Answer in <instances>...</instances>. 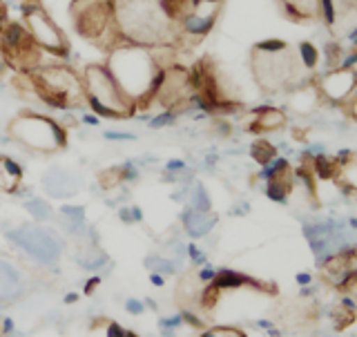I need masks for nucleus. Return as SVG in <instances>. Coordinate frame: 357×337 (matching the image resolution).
Instances as JSON below:
<instances>
[{
  "label": "nucleus",
  "instance_id": "18",
  "mask_svg": "<svg viewBox=\"0 0 357 337\" xmlns=\"http://www.w3.org/2000/svg\"><path fill=\"white\" fill-rule=\"evenodd\" d=\"M20 295V279L7 262L0 260V306H7Z\"/></svg>",
  "mask_w": 357,
  "mask_h": 337
},
{
  "label": "nucleus",
  "instance_id": "50",
  "mask_svg": "<svg viewBox=\"0 0 357 337\" xmlns=\"http://www.w3.org/2000/svg\"><path fill=\"white\" fill-rule=\"evenodd\" d=\"M349 112H351V117L357 121V94H355V98L349 103Z\"/></svg>",
  "mask_w": 357,
  "mask_h": 337
},
{
  "label": "nucleus",
  "instance_id": "9",
  "mask_svg": "<svg viewBox=\"0 0 357 337\" xmlns=\"http://www.w3.org/2000/svg\"><path fill=\"white\" fill-rule=\"evenodd\" d=\"M315 87L331 105H349L357 94V72L346 67H333L315 78Z\"/></svg>",
  "mask_w": 357,
  "mask_h": 337
},
{
  "label": "nucleus",
  "instance_id": "24",
  "mask_svg": "<svg viewBox=\"0 0 357 337\" xmlns=\"http://www.w3.org/2000/svg\"><path fill=\"white\" fill-rule=\"evenodd\" d=\"M288 159H284V156H275L273 161H268L266 165H261V172H259V179H264V181H271V179H275L279 172L288 170Z\"/></svg>",
  "mask_w": 357,
  "mask_h": 337
},
{
  "label": "nucleus",
  "instance_id": "52",
  "mask_svg": "<svg viewBox=\"0 0 357 337\" xmlns=\"http://www.w3.org/2000/svg\"><path fill=\"white\" fill-rule=\"evenodd\" d=\"M74 301H78V293H70V295H65V304H74Z\"/></svg>",
  "mask_w": 357,
  "mask_h": 337
},
{
  "label": "nucleus",
  "instance_id": "30",
  "mask_svg": "<svg viewBox=\"0 0 357 337\" xmlns=\"http://www.w3.org/2000/svg\"><path fill=\"white\" fill-rule=\"evenodd\" d=\"M176 121V110H163L159 114H154L150 119V128L152 130H161V128H167V126H174Z\"/></svg>",
  "mask_w": 357,
  "mask_h": 337
},
{
  "label": "nucleus",
  "instance_id": "8",
  "mask_svg": "<svg viewBox=\"0 0 357 337\" xmlns=\"http://www.w3.org/2000/svg\"><path fill=\"white\" fill-rule=\"evenodd\" d=\"M0 54H3L7 65L14 67L16 72L29 74L36 67H40V50L31 40L25 22H7V27L0 31Z\"/></svg>",
  "mask_w": 357,
  "mask_h": 337
},
{
  "label": "nucleus",
  "instance_id": "27",
  "mask_svg": "<svg viewBox=\"0 0 357 337\" xmlns=\"http://www.w3.org/2000/svg\"><path fill=\"white\" fill-rule=\"evenodd\" d=\"M317 16L324 20L326 27H335V22H337V9H335L333 0H317Z\"/></svg>",
  "mask_w": 357,
  "mask_h": 337
},
{
  "label": "nucleus",
  "instance_id": "6",
  "mask_svg": "<svg viewBox=\"0 0 357 337\" xmlns=\"http://www.w3.org/2000/svg\"><path fill=\"white\" fill-rule=\"evenodd\" d=\"M250 65H252L257 85H259L266 94L279 92V89H297L301 85H306L304 76H301L304 67H299L295 63V59L288 54V50L277 52V54L252 50Z\"/></svg>",
  "mask_w": 357,
  "mask_h": 337
},
{
  "label": "nucleus",
  "instance_id": "19",
  "mask_svg": "<svg viewBox=\"0 0 357 337\" xmlns=\"http://www.w3.org/2000/svg\"><path fill=\"white\" fill-rule=\"evenodd\" d=\"M22 184V167L11 156H0V190L16 193Z\"/></svg>",
  "mask_w": 357,
  "mask_h": 337
},
{
  "label": "nucleus",
  "instance_id": "53",
  "mask_svg": "<svg viewBox=\"0 0 357 337\" xmlns=\"http://www.w3.org/2000/svg\"><path fill=\"white\" fill-rule=\"evenodd\" d=\"M297 282H299V284H308V282H310V275H304V273L297 275Z\"/></svg>",
  "mask_w": 357,
  "mask_h": 337
},
{
  "label": "nucleus",
  "instance_id": "33",
  "mask_svg": "<svg viewBox=\"0 0 357 337\" xmlns=\"http://www.w3.org/2000/svg\"><path fill=\"white\" fill-rule=\"evenodd\" d=\"M98 181L103 188H114L121 184V172H119V165L114 167H107V170H103L98 174Z\"/></svg>",
  "mask_w": 357,
  "mask_h": 337
},
{
  "label": "nucleus",
  "instance_id": "48",
  "mask_svg": "<svg viewBox=\"0 0 357 337\" xmlns=\"http://www.w3.org/2000/svg\"><path fill=\"white\" fill-rule=\"evenodd\" d=\"M98 117L96 114H83V123H87V126H98Z\"/></svg>",
  "mask_w": 357,
  "mask_h": 337
},
{
  "label": "nucleus",
  "instance_id": "37",
  "mask_svg": "<svg viewBox=\"0 0 357 337\" xmlns=\"http://www.w3.org/2000/svg\"><path fill=\"white\" fill-rule=\"evenodd\" d=\"M126 310L130 313V315H141V313L145 310V304H143V301L141 299H128L126 301Z\"/></svg>",
  "mask_w": 357,
  "mask_h": 337
},
{
  "label": "nucleus",
  "instance_id": "26",
  "mask_svg": "<svg viewBox=\"0 0 357 337\" xmlns=\"http://www.w3.org/2000/svg\"><path fill=\"white\" fill-rule=\"evenodd\" d=\"M63 215L72 230H81L85 223V210L81 206H63Z\"/></svg>",
  "mask_w": 357,
  "mask_h": 337
},
{
  "label": "nucleus",
  "instance_id": "43",
  "mask_svg": "<svg viewBox=\"0 0 357 337\" xmlns=\"http://www.w3.org/2000/svg\"><path fill=\"white\" fill-rule=\"evenodd\" d=\"M188 255H190V260H192L195 264H204V255L199 253V248H197V246H192V244H190V246H188Z\"/></svg>",
  "mask_w": 357,
  "mask_h": 337
},
{
  "label": "nucleus",
  "instance_id": "13",
  "mask_svg": "<svg viewBox=\"0 0 357 337\" xmlns=\"http://www.w3.org/2000/svg\"><path fill=\"white\" fill-rule=\"evenodd\" d=\"M43 186L52 197H72L78 190L74 174L63 170V167H50L43 177Z\"/></svg>",
  "mask_w": 357,
  "mask_h": 337
},
{
  "label": "nucleus",
  "instance_id": "16",
  "mask_svg": "<svg viewBox=\"0 0 357 337\" xmlns=\"http://www.w3.org/2000/svg\"><path fill=\"white\" fill-rule=\"evenodd\" d=\"M215 226H217V215H212V212H197L192 208L183 212V228L190 237H204Z\"/></svg>",
  "mask_w": 357,
  "mask_h": 337
},
{
  "label": "nucleus",
  "instance_id": "11",
  "mask_svg": "<svg viewBox=\"0 0 357 337\" xmlns=\"http://www.w3.org/2000/svg\"><path fill=\"white\" fill-rule=\"evenodd\" d=\"M190 96H192V85H190V74L185 67L178 65L165 67L161 87L154 96L156 103H161L165 110H176V107H185Z\"/></svg>",
  "mask_w": 357,
  "mask_h": 337
},
{
  "label": "nucleus",
  "instance_id": "14",
  "mask_svg": "<svg viewBox=\"0 0 357 337\" xmlns=\"http://www.w3.org/2000/svg\"><path fill=\"white\" fill-rule=\"evenodd\" d=\"M212 288H217L219 293L221 290H230V288H241V286H252L257 290H271V293H275V288L266 286L261 282H257V279L248 277V275H241L237 271H230V268H223V271H217V275L212 277L210 282Z\"/></svg>",
  "mask_w": 357,
  "mask_h": 337
},
{
  "label": "nucleus",
  "instance_id": "29",
  "mask_svg": "<svg viewBox=\"0 0 357 337\" xmlns=\"http://www.w3.org/2000/svg\"><path fill=\"white\" fill-rule=\"evenodd\" d=\"M25 208H27L29 215H33L38 221H45V219L52 217V208L47 206V201H43V199H31V201H27Z\"/></svg>",
  "mask_w": 357,
  "mask_h": 337
},
{
  "label": "nucleus",
  "instance_id": "45",
  "mask_svg": "<svg viewBox=\"0 0 357 337\" xmlns=\"http://www.w3.org/2000/svg\"><path fill=\"white\" fill-rule=\"evenodd\" d=\"M98 284H100V277H92V279H89L87 286H85V295H92Z\"/></svg>",
  "mask_w": 357,
  "mask_h": 337
},
{
  "label": "nucleus",
  "instance_id": "22",
  "mask_svg": "<svg viewBox=\"0 0 357 337\" xmlns=\"http://www.w3.org/2000/svg\"><path fill=\"white\" fill-rule=\"evenodd\" d=\"M333 320H335V329H346L349 324L355 322V306L351 304L349 299L340 301L337 306L333 310Z\"/></svg>",
  "mask_w": 357,
  "mask_h": 337
},
{
  "label": "nucleus",
  "instance_id": "41",
  "mask_svg": "<svg viewBox=\"0 0 357 337\" xmlns=\"http://www.w3.org/2000/svg\"><path fill=\"white\" fill-rule=\"evenodd\" d=\"M11 18H9V7L0 0V31H3L5 27H7V22H9Z\"/></svg>",
  "mask_w": 357,
  "mask_h": 337
},
{
  "label": "nucleus",
  "instance_id": "25",
  "mask_svg": "<svg viewBox=\"0 0 357 337\" xmlns=\"http://www.w3.org/2000/svg\"><path fill=\"white\" fill-rule=\"evenodd\" d=\"M190 208L197 210V212H210V197L206 193V188L197 184L192 195H190Z\"/></svg>",
  "mask_w": 357,
  "mask_h": 337
},
{
  "label": "nucleus",
  "instance_id": "39",
  "mask_svg": "<svg viewBox=\"0 0 357 337\" xmlns=\"http://www.w3.org/2000/svg\"><path fill=\"white\" fill-rule=\"evenodd\" d=\"M183 324V317L181 315H174V317H165V320H161V329L163 331H174V329H178Z\"/></svg>",
  "mask_w": 357,
  "mask_h": 337
},
{
  "label": "nucleus",
  "instance_id": "10",
  "mask_svg": "<svg viewBox=\"0 0 357 337\" xmlns=\"http://www.w3.org/2000/svg\"><path fill=\"white\" fill-rule=\"evenodd\" d=\"M9 239H14L22 250L31 255L40 264H54L61 255V246L54 239V234L45 232L36 226H25L20 230L9 232Z\"/></svg>",
  "mask_w": 357,
  "mask_h": 337
},
{
  "label": "nucleus",
  "instance_id": "46",
  "mask_svg": "<svg viewBox=\"0 0 357 337\" xmlns=\"http://www.w3.org/2000/svg\"><path fill=\"white\" fill-rule=\"evenodd\" d=\"M346 38H349V43L353 45V50H357V25L351 27V31L346 33Z\"/></svg>",
  "mask_w": 357,
  "mask_h": 337
},
{
  "label": "nucleus",
  "instance_id": "36",
  "mask_svg": "<svg viewBox=\"0 0 357 337\" xmlns=\"http://www.w3.org/2000/svg\"><path fill=\"white\" fill-rule=\"evenodd\" d=\"M342 288H344V293L349 295V297L357 299V271H353V273H351L349 277L344 279Z\"/></svg>",
  "mask_w": 357,
  "mask_h": 337
},
{
  "label": "nucleus",
  "instance_id": "47",
  "mask_svg": "<svg viewBox=\"0 0 357 337\" xmlns=\"http://www.w3.org/2000/svg\"><path fill=\"white\" fill-rule=\"evenodd\" d=\"M150 282H152L154 286H159V288H161V286L165 284V279H163L161 273H152V275H150Z\"/></svg>",
  "mask_w": 357,
  "mask_h": 337
},
{
  "label": "nucleus",
  "instance_id": "12",
  "mask_svg": "<svg viewBox=\"0 0 357 337\" xmlns=\"http://www.w3.org/2000/svg\"><path fill=\"white\" fill-rule=\"evenodd\" d=\"M219 7L221 3H201L195 9H188L185 14L178 18V31H181L183 36L197 38V40L208 36V33L215 29Z\"/></svg>",
  "mask_w": 357,
  "mask_h": 337
},
{
  "label": "nucleus",
  "instance_id": "35",
  "mask_svg": "<svg viewBox=\"0 0 357 337\" xmlns=\"http://www.w3.org/2000/svg\"><path fill=\"white\" fill-rule=\"evenodd\" d=\"M119 172H121V181H134V179L139 177L137 163H132V161L121 163V165H119Z\"/></svg>",
  "mask_w": 357,
  "mask_h": 337
},
{
  "label": "nucleus",
  "instance_id": "1",
  "mask_svg": "<svg viewBox=\"0 0 357 337\" xmlns=\"http://www.w3.org/2000/svg\"><path fill=\"white\" fill-rule=\"evenodd\" d=\"M105 67L134 107L148 110L154 103L165 74V67L159 63L154 50L121 40L109 50Z\"/></svg>",
  "mask_w": 357,
  "mask_h": 337
},
{
  "label": "nucleus",
  "instance_id": "21",
  "mask_svg": "<svg viewBox=\"0 0 357 337\" xmlns=\"http://www.w3.org/2000/svg\"><path fill=\"white\" fill-rule=\"evenodd\" d=\"M297 52H299V63H301L304 70H308V72L317 70V65H319V50L315 47V45L304 40V43H299Z\"/></svg>",
  "mask_w": 357,
  "mask_h": 337
},
{
  "label": "nucleus",
  "instance_id": "40",
  "mask_svg": "<svg viewBox=\"0 0 357 337\" xmlns=\"http://www.w3.org/2000/svg\"><path fill=\"white\" fill-rule=\"evenodd\" d=\"M165 170L167 172H181V170H185V161H181V159H172V161H167L165 163Z\"/></svg>",
  "mask_w": 357,
  "mask_h": 337
},
{
  "label": "nucleus",
  "instance_id": "42",
  "mask_svg": "<svg viewBox=\"0 0 357 337\" xmlns=\"http://www.w3.org/2000/svg\"><path fill=\"white\" fill-rule=\"evenodd\" d=\"M217 275V271H215V268H210V266H206V268H201V271H199V279H201V282H212V277H215Z\"/></svg>",
  "mask_w": 357,
  "mask_h": 337
},
{
  "label": "nucleus",
  "instance_id": "31",
  "mask_svg": "<svg viewBox=\"0 0 357 337\" xmlns=\"http://www.w3.org/2000/svg\"><path fill=\"white\" fill-rule=\"evenodd\" d=\"M252 50H257V52H266V54H277V52L288 50V45H286L284 40H279V38H268V40H259Z\"/></svg>",
  "mask_w": 357,
  "mask_h": 337
},
{
  "label": "nucleus",
  "instance_id": "15",
  "mask_svg": "<svg viewBox=\"0 0 357 337\" xmlns=\"http://www.w3.org/2000/svg\"><path fill=\"white\" fill-rule=\"evenodd\" d=\"M255 121L250 130L252 132H275L279 128H284L288 123V117L282 107H273V105H261L252 110Z\"/></svg>",
  "mask_w": 357,
  "mask_h": 337
},
{
  "label": "nucleus",
  "instance_id": "51",
  "mask_svg": "<svg viewBox=\"0 0 357 337\" xmlns=\"http://www.w3.org/2000/svg\"><path fill=\"white\" fill-rule=\"evenodd\" d=\"M119 215H121V219H123V221H128V223H130V221H134V219H132V212H130V208H123V210L119 212Z\"/></svg>",
  "mask_w": 357,
  "mask_h": 337
},
{
  "label": "nucleus",
  "instance_id": "44",
  "mask_svg": "<svg viewBox=\"0 0 357 337\" xmlns=\"http://www.w3.org/2000/svg\"><path fill=\"white\" fill-rule=\"evenodd\" d=\"M215 130L221 134V137H228V134L232 132L230 123H226V121H215Z\"/></svg>",
  "mask_w": 357,
  "mask_h": 337
},
{
  "label": "nucleus",
  "instance_id": "7",
  "mask_svg": "<svg viewBox=\"0 0 357 337\" xmlns=\"http://www.w3.org/2000/svg\"><path fill=\"white\" fill-rule=\"evenodd\" d=\"M22 22L29 31L31 40L45 54H52L56 59H67L70 56V43H67L63 29L56 25V20L47 14L43 0H22L20 5Z\"/></svg>",
  "mask_w": 357,
  "mask_h": 337
},
{
  "label": "nucleus",
  "instance_id": "2",
  "mask_svg": "<svg viewBox=\"0 0 357 337\" xmlns=\"http://www.w3.org/2000/svg\"><path fill=\"white\" fill-rule=\"evenodd\" d=\"M114 20L121 40L141 47H170L181 36L161 0H114Z\"/></svg>",
  "mask_w": 357,
  "mask_h": 337
},
{
  "label": "nucleus",
  "instance_id": "3",
  "mask_svg": "<svg viewBox=\"0 0 357 337\" xmlns=\"http://www.w3.org/2000/svg\"><path fill=\"white\" fill-rule=\"evenodd\" d=\"M29 87L52 110H72L85 103L83 76L65 63L40 65L27 74Z\"/></svg>",
  "mask_w": 357,
  "mask_h": 337
},
{
  "label": "nucleus",
  "instance_id": "17",
  "mask_svg": "<svg viewBox=\"0 0 357 337\" xmlns=\"http://www.w3.org/2000/svg\"><path fill=\"white\" fill-rule=\"evenodd\" d=\"M290 92L293 94L288 98V105L299 112V114H308V112H312L321 103V96L315 85H301L297 89H290Z\"/></svg>",
  "mask_w": 357,
  "mask_h": 337
},
{
  "label": "nucleus",
  "instance_id": "5",
  "mask_svg": "<svg viewBox=\"0 0 357 337\" xmlns=\"http://www.w3.org/2000/svg\"><path fill=\"white\" fill-rule=\"evenodd\" d=\"M9 139L38 154H54L67 148V130L63 123L38 112H20L9 121Z\"/></svg>",
  "mask_w": 357,
  "mask_h": 337
},
{
  "label": "nucleus",
  "instance_id": "38",
  "mask_svg": "<svg viewBox=\"0 0 357 337\" xmlns=\"http://www.w3.org/2000/svg\"><path fill=\"white\" fill-rule=\"evenodd\" d=\"M105 139L107 141H134L137 134L132 132H105Z\"/></svg>",
  "mask_w": 357,
  "mask_h": 337
},
{
  "label": "nucleus",
  "instance_id": "4",
  "mask_svg": "<svg viewBox=\"0 0 357 337\" xmlns=\"http://www.w3.org/2000/svg\"><path fill=\"white\" fill-rule=\"evenodd\" d=\"M83 87H85V105L98 119H130L137 114L132 100L123 94V89L116 85L114 76L109 74L105 63L85 65L81 72Z\"/></svg>",
  "mask_w": 357,
  "mask_h": 337
},
{
  "label": "nucleus",
  "instance_id": "28",
  "mask_svg": "<svg viewBox=\"0 0 357 337\" xmlns=\"http://www.w3.org/2000/svg\"><path fill=\"white\" fill-rule=\"evenodd\" d=\"M98 329H100V335H103V337H139L137 333L123 329L121 324L109 322V320H103V324H100Z\"/></svg>",
  "mask_w": 357,
  "mask_h": 337
},
{
  "label": "nucleus",
  "instance_id": "32",
  "mask_svg": "<svg viewBox=\"0 0 357 337\" xmlns=\"http://www.w3.org/2000/svg\"><path fill=\"white\" fill-rule=\"evenodd\" d=\"M145 264L150 266V271H152V273H163V275L174 273V262L163 260V257H150V260L145 262Z\"/></svg>",
  "mask_w": 357,
  "mask_h": 337
},
{
  "label": "nucleus",
  "instance_id": "20",
  "mask_svg": "<svg viewBox=\"0 0 357 337\" xmlns=\"http://www.w3.org/2000/svg\"><path fill=\"white\" fill-rule=\"evenodd\" d=\"M337 179H340V184L346 190H353V193H357V156L355 154L346 163L340 165Z\"/></svg>",
  "mask_w": 357,
  "mask_h": 337
},
{
  "label": "nucleus",
  "instance_id": "23",
  "mask_svg": "<svg viewBox=\"0 0 357 337\" xmlns=\"http://www.w3.org/2000/svg\"><path fill=\"white\" fill-rule=\"evenodd\" d=\"M250 156L259 165H266L268 161H273L277 156V150H275V145H271L268 141H255L250 145Z\"/></svg>",
  "mask_w": 357,
  "mask_h": 337
},
{
  "label": "nucleus",
  "instance_id": "34",
  "mask_svg": "<svg viewBox=\"0 0 357 337\" xmlns=\"http://www.w3.org/2000/svg\"><path fill=\"white\" fill-rule=\"evenodd\" d=\"M201 337H245L239 329H230V327H215L201 333Z\"/></svg>",
  "mask_w": 357,
  "mask_h": 337
},
{
  "label": "nucleus",
  "instance_id": "54",
  "mask_svg": "<svg viewBox=\"0 0 357 337\" xmlns=\"http://www.w3.org/2000/svg\"><path fill=\"white\" fill-rule=\"evenodd\" d=\"M7 337H9V335H7Z\"/></svg>",
  "mask_w": 357,
  "mask_h": 337
},
{
  "label": "nucleus",
  "instance_id": "49",
  "mask_svg": "<svg viewBox=\"0 0 357 337\" xmlns=\"http://www.w3.org/2000/svg\"><path fill=\"white\" fill-rule=\"evenodd\" d=\"M130 212H132V219H134V221H141V219H143V210H141L139 206H132Z\"/></svg>",
  "mask_w": 357,
  "mask_h": 337
}]
</instances>
